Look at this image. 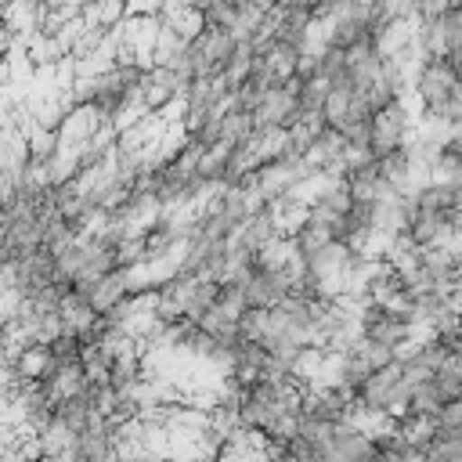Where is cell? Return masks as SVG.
<instances>
[{
  "label": "cell",
  "instance_id": "obj_1",
  "mask_svg": "<svg viewBox=\"0 0 462 462\" xmlns=\"http://www.w3.org/2000/svg\"><path fill=\"white\" fill-rule=\"evenodd\" d=\"M408 130H411V116L404 108V97H397V101L383 105L379 112H372V123H368V152H372V159H383V155L404 148Z\"/></svg>",
  "mask_w": 462,
  "mask_h": 462
},
{
  "label": "cell",
  "instance_id": "obj_2",
  "mask_svg": "<svg viewBox=\"0 0 462 462\" xmlns=\"http://www.w3.org/2000/svg\"><path fill=\"white\" fill-rule=\"evenodd\" d=\"M455 83H458V76L451 72L448 58H430V61H422L419 72H415V97H419L422 116L440 119V108H444V101H448V94H451Z\"/></svg>",
  "mask_w": 462,
  "mask_h": 462
},
{
  "label": "cell",
  "instance_id": "obj_4",
  "mask_svg": "<svg viewBox=\"0 0 462 462\" xmlns=\"http://www.w3.org/2000/svg\"><path fill=\"white\" fill-rule=\"evenodd\" d=\"M448 65H451V72L462 79V47H455V51L448 54Z\"/></svg>",
  "mask_w": 462,
  "mask_h": 462
},
{
  "label": "cell",
  "instance_id": "obj_3",
  "mask_svg": "<svg viewBox=\"0 0 462 462\" xmlns=\"http://www.w3.org/2000/svg\"><path fill=\"white\" fill-rule=\"evenodd\" d=\"M87 14H90V22H94L97 29H108V25L123 14V0H90V4H87Z\"/></svg>",
  "mask_w": 462,
  "mask_h": 462
}]
</instances>
